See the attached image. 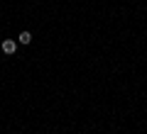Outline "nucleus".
<instances>
[{
  "label": "nucleus",
  "mask_w": 147,
  "mask_h": 134,
  "mask_svg": "<svg viewBox=\"0 0 147 134\" xmlns=\"http://www.w3.org/2000/svg\"><path fill=\"white\" fill-rule=\"evenodd\" d=\"M0 49H3V54H15V49H17V41H15V39H5Z\"/></svg>",
  "instance_id": "obj_1"
},
{
  "label": "nucleus",
  "mask_w": 147,
  "mask_h": 134,
  "mask_svg": "<svg viewBox=\"0 0 147 134\" xmlns=\"http://www.w3.org/2000/svg\"><path fill=\"white\" fill-rule=\"evenodd\" d=\"M17 41H20V44H25V47H27V44H32V34H30V32H22V34L17 37Z\"/></svg>",
  "instance_id": "obj_2"
}]
</instances>
